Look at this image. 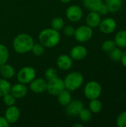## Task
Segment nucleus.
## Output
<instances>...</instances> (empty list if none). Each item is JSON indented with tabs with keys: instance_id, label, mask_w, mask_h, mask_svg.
I'll use <instances>...</instances> for the list:
<instances>
[{
	"instance_id": "1",
	"label": "nucleus",
	"mask_w": 126,
	"mask_h": 127,
	"mask_svg": "<svg viewBox=\"0 0 126 127\" xmlns=\"http://www.w3.org/2000/svg\"><path fill=\"white\" fill-rule=\"evenodd\" d=\"M33 38L28 33H21L13 40V48L18 54H27L31 51L34 44Z\"/></svg>"
},
{
	"instance_id": "2",
	"label": "nucleus",
	"mask_w": 126,
	"mask_h": 127,
	"mask_svg": "<svg viewBox=\"0 0 126 127\" xmlns=\"http://www.w3.org/2000/svg\"><path fill=\"white\" fill-rule=\"evenodd\" d=\"M60 39L59 32L52 28H45L39 34V41L45 48H51L56 46L59 43Z\"/></svg>"
},
{
	"instance_id": "3",
	"label": "nucleus",
	"mask_w": 126,
	"mask_h": 127,
	"mask_svg": "<svg viewBox=\"0 0 126 127\" xmlns=\"http://www.w3.org/2000/svg\"><path fill=\"white\" fill-rule=\"evenodd\" d=\"M64 80L65 89L71 92H74L79 89L84 83V77L79 71H72L68 74Z\"/></svg>"
},
{
	"instance_id": "4",
	"label": "nucleus",
	"mask_w": 126,
	"mask_h": 127,
	"mask_svg": "<svg viewBox=\"0 0 126 127\" xmlns=\"http://www.w3.org/2000/svg\"><path fill=\"white\" fill-rule=\"evenodd\" d=\"M102 86L95 80L89 81L84 87V95L88 100L99 98L102 94Z\"/></svg>"
},
{
	"instance_id": "5",
	"label": "nucleus",
	"mask_w": 126,
	"mask_h": 127,
	"mask_svg": "<svg viewBox=\"0 0 126 127\" xmlns=\"http://www.w3.org/2000/svg\"><path fill=\"white\" fill-rule=\"evenodd\" d=\"M36 77V71L31 66L22 67L16 74V78L19 83L29 84Z\"/></svg>"
},
{
	"instance_id": "6",
	"label": "nucleus",
	"mask_w": 126,
	"mask_h": 127,
	"mask_svg": "<svg viewBox=\"0 0 126 127\" xmlns=\"http://www.w3.org/2000/svg\"><path fill=\"white\" fill-rule=\"evenodd\" d=\"M94 35L93 28L86 25H81L75 29L74 37L79 42H86L89 41Z\"/></svg>"
},
{
	"instance_id": "7",
	"label": "nucleus",
	"mask_w": 126,
	"mask_h": 127,
	"mask_svg": "<svg viewBox=\"0 0 126 127\" xmlns=\"http://www.w3.org/2000/svg\"><path fill=\"white\" fill-rule=\"evenodd\" d=\"M65 89L64 80L58 77L48 80L47 83V91L50 95L53 96H57L61 92Z\"/></svg>"
},
{
	"instance_id": "8",
	"label": "nucleus",
	"mask_w": 126,
	"mask_h": 127,
	"mask_svg": "<svg viewBox=\"0 0 126 127\" xmlns=\"http://www.w3.org/2000/svg\"><path fill=\"white\" fill-rule=\"evenodd\" d=\"M67 19L71 22H77L80 21L83 16L82 9L76 4L69 6L65 12Z\"/></svg>"
},
{
	"instance_id": "9",
	"label": "nucleus",
	"mask_w": 126,
	"mask_h": 127,
	"mask_svg": "<svg viewBox=\"0 0 126 127\" xmlns=\"http://www.w3.org/2000/svg\"><path fill=\"white\" fill-rule=\"evenodd\" d=\"M117 22L114 18L106 17L103 19H101L99 28L102 33L110 34L115 31V30L117 29Z\"/></svg>"
},
{
	"instance_id": "10",
	"label": "nucleus",
	"mask_w": 126,
	"mask_h": 127,
	"mask_svg": "<svg viewBox=\"0 0 126 127\" xmlns=\"http://www.w3.org/2000/svg\"><path fill=\"white\" fill-rule=\"evenodd\" d=\"M65 107V112L69 117H77L84 108V104L79 100H72Z\"/></svg>"
},
{
	"instance_id": "11",
	"label": "nucleus",
	"mask_w": 126,
	"mask_h": 127,
	"mask_svg": "<svg viewBox=\"0 0 126 127\" xmlns=\"http://www.w3.org/2000/svg\"><path fill=\"white\" fill-rule=\"evenodd\" d=\"M47 83L48 81L46 80L36 77L29 83V88L35 94H42L47 91Z\"/></svg>"
},
{
	"instance_id": "12",
	"label": "nucleus",
	"mask_w": 126,
	"mask_h": 127,
	"mask_svg": "<svg viewBox=\"0 0 126 127\" xmlns=\"http://www.w3.org/2000/svg\"><path fill=\"white\" fill-rule=\"evenodd\" d=\"M70 57L73 59V60H82L88 55V50L86 47L82 45H77L74 46L70 51Z\"/></svg>"
},
{
	"instance_id": "13",
	"label": "nucleus",
	"mask_w": 126,
	"mask_h": 127,
	"mask_svg": "<svg viewBox=\"0 0 126 127\" xmlns=\"http://www.w3.org/2000/svg\"><path fill=\"white\" fill-rule=\"evenodd\" d=\"M4 118L9 122L10 124L16 123L20 118V110L15 105L7 106V109L4 112Z\"/></svg>"
},
{
	"instance_id": "14",
	"label": "nucleus",
	"mask_w": 126,
	"mask_h": 127,
	"mask_svg": "<svg viewBox=\"0 0 126 127\" xmlns=\"http://www.w3.org/2000/svg\"><path fill=\"white\" fill-rule=\"evenodd\" d=\"M73 65V59L70 57V55L61 54L58 57L56 60V65L62 71L70 70L72 68Z\"/></svg>"
},
{
	"instance_id": "15",
	"label": "nucleus",
	"mask_w": 126,
	"mask_h": 127,
	"mask_svg": "<svg viewBox=\"0 0 126 127\" xmlns=\"http://www.w3.org/2000/svg\"><path fill=\"white\" fill-rule=\"evenodd\" d=\"M10 93L16 99H22L27 94V88L25 84L18 83L11 86Z\"/></svg>"
},
{
	"instance_id": "16",
	"label": "nucleus",
	"mask_w": 126,
	"mask_h": 127,
	"mask_svg": "<svg viewBox=\"0 0 126 127\" xmlns=\"http://www.w3.org/2000/svg\"><path fill=\"white\" fill-rule=\"evenodd\" d=\"M101 16L97 11H90L87 15L85 22L86 25L91 28H97L99 27V25L101 22Z\"/></svg>"
},
{
	"instance_id": "17",
	"label": "nucleus",
	"mask_w": 126,
	"mask_h": 127,
	"mask_svg": "<svg viewBox=\"0 0 126 127\" xmlns=\"http://www.w3.org/2000/svg\"><path fill=\"white\" fill-rule=\"evenodd\" d=\"M0 74L3 78L8 80L15 76L16 71L11 65L6 63L0 65Z\"/></svg>"
},
{
	"instance_id": "18",
	"label": "nucleus",
	"mask_w": 126,
	"mask_h": 127,
	"mask_svg": "<svg viewBox=\"0 0 126 127\" xmlns=\"http://www.w3.org/2000/svg\"><path fill=\"white\" fill-rule=\"evenodd\" d=\"M57 100L61 106H66L72 100V96L71 92L67 89H64L57 95Z\"/></svg>"
},
{
	"instance_id": "19",
	"label": "nucleus",
	"mask_w": 126,
	"mask_h": 127,
	"mask_svg": "<svg viewBox=\"0 0 126 127\" xmlns=\"http://www.w3.org/2000/svg\"><path fill=\"white\" fill-rule=\"evenodd\" d=\"M84 7L90 11H98L102 4H103L102 0H82Z\"/></svg>"
},
{
	"instance_id": "20",
	"label": "nucleus",
	"mask_w": 126,
	"mask_h": 127,
	"mask_svg": "<svg viewBox=\"0 0 126 127\" xmlns=\"http://www.w3.org/2000/svg\"><path fill=\"white\" fill-rule=\"evenodd\" d=\"M117 47L120 48H126V30H121L118 31L114 39Z\"/></svg>"
},
{
	"instance_id": "21",
	"label": "nucleus",
	"mask_w": 126,
	"mask_h": 127,
	"mask_svg": "<svg viewBox=\"0 0 126 127\" xmlns=\"http://www.w3.org/2000/svg\"><path fill=\"white\" fill-rule=\"evenodd\" d=\"M105 5L111 13L118 12L123 6V0H105Z\"/></svg>"
},
{
	"instance_id": "22",
	"label": "nucleus",
	"mask_w": 126,
	"mask_h": 127,
	"mask_svg": "<svg viewBox=\"0 0 126 127\" xmlns=\"http://www.w3.org/2000/svg\"><path fill=\"white\" fill-rule=\"evenodd\" d=\"M89 109L93 114H97L101 112L102 109V103L101 100H99V98L90 100L89 103Z\"/></svg>"
},
{
	"instance_id": "23",
	"label": "nucleus",
	"mask_w": 126,
	"mask_h": 127,
	"mask_svg": "<svg viewBox=\"0 0 126 127\" xmlns=\"http://www.w3.org/2000/svg\"><path fill=\"white\" fill-rule=\"evenodd\" d=\"M11 84L10 83L4 78H0V97H3L7 93L10 92Z\"/></svg>"
},
{
	"instance_id": "24",
	"label": "nucleus",
	"mask_w": 126,
	"mask_h": 127,
	"mask_svg": "<svg viewBox=\"0 0 126 127\" xmlns=\"http://www.w3.org/2000/svg\"><path fill=\"white\" fill-rule=\"evenodd\" d=\"M10 52L6 45L0 43V65L6 63L9 59Z\"/></svg>"
},
{
	"instance_id": "25",
	"label": "nucleus",
	"mask_w": 126,
	"mask_h": 127,
	"mask_svg": "<svg viewBox=\"0 0 126 127\" xmlns=\"http://www.w3.org/2000/svg\"><path fill=\"white\" fill-rule=\"evenodd\" d=\"M92 112L90 111L89 109H85L83 108L81 112H79V114L78 115V117L79 118L80 121L83 123H88L89 121H91L92 119Z\"/></svg>"
},
{
	"instance_id": "26",
	"label": "nucleus",
	"mask_w": 126,
	"mask_h": 127,
	"mask_svg": "<svg viewBox=\"0 0 126 127\" xmlns=\"http://www.w3.org/2000/svg\"><path fill=\"white\" fill-rule=\"evenodd\" d=\"M51 28L56 30V31H60L62 30L64 26H65V21L61 17H55L51 20L50 22Z\"/></svg>"
},
{
	"instance_id": "27",
	"label": "nucleus",
	"mask_w": 126,
	"mask_h": 127,
	"mask_svg": "<svg viewBox=\"0 0 126 127\" xmlns=\"http://www.w3.org/2000/svg\"><path fill=\"white\" fill-rule=\"evenodd\" d=\"M123 51L121 50L120 48L116 47L114 49H113L110 53H109V56L110 58L114 61V62H119L121 60L122 57V54H123Z\"/></svg>"
},
{
	"instance_id": "28",
	"label": "nucleus",
	"mask_w": 126,
	"mask_h": 127,
	"mask_svg": "<svg viewBox=\"0 0 126 127\" xmlns=\"http://www.w3.org/2000/svg\"><path fill=\"white\" fill-rule=\"evenodd\" d=\"M116 47H117V45H116L114 41L111 40V39L105 40L102 44V49L103 51H105L106 53H110Z\"/></svg>"
},
{
	"instance_id": "29",
	"label": "nucleus",
	"mask_w": 126,
	"mask_h": 127,
	"mask_svg": "<svg viewBox=\"0 0 126 127\" xmlns=\"http://www.w3.org/2000/svg\"><path fill=\"white\" fill-rule=\"evenodd\" d=\"M31 51L33 54L36 57H40L45 53V46L42 45L40 42L39 43H34L32 48Z\"/></svg>"
},
{
	"instance_id": "30",
	"label": "nucleus",
	"mask_w": 126,
	"mask_h": 127,
	"mask_svg": "<svg viewBox=\"0 0 126 127\" xmlns=\"http://www.w3.org/2000/svg\"><path fill=\"white\" fill-rule=\"evenodd\" d=\"M3 102L4 103L5 106H13L16 103V98L13 96V95L10 92L7 93V95H4L3 97Z\"/></svg>"
},
{
	"instance_id": "31",
	"label": "nucleus",
	"mask_w": 126,
	"mask_h": 127,
	"mask_svg": "<svg viewBox=\"0 0 126 127\" xmlns=\"http://www.w3.org/2000/svg\"><path fill=\"white\" fill-rule=\"evenodd\" d=\"M57 74H57L56 69H55L54 68L50 67V68H48L45 71V80L48 81V80H52V79L58 77Z\"/></svg>"
},
{
	"instance_id": "32",
	"label": "nucleus",
	"mask_w": 126,
	"mask_h": 127,
	"mask_svg": "<svg viewBox=\"0 0 126 127\" xmlns=\"http://www.w3.org/2000/svg\"><path fill=\"white\" fill-rule=\"evenodd\" d=\"M116 124L118 127H126V111L121 112L117 116Z\"/></svg>"
},
{
	"instance_id": "33",
	"label": "nucleus",
	"mask_w": 126,
	"mask_h": 127,
	"mask_svg": "<svg viewBox=\"0 0 126 127\" xmlns=\"http://www.w3.org/2000/svg\"><path fill=\"white\" fill-rule=\"evenodd\" d=\"M63 29V33L66 36H72L74 35L75 33V28L71 26V25H67V26H64Z\"/></svg>"
},
{
	"instance_id": "34",
	"label": "nucleus",
	"mask_w": 126,
	"mask_h": 127,
	"mask_svg": "<svg viewBox=\"0 0 126 127\" xmlns=\"http://www.w3.org/2000/svg\"><path fill=\"white\" fill-rule=\"evenodd\" d=\"M97 12H98V13H99L100 16H105V15L108 14V13H109L107 6H106L105 4H104V3L102 4V6L100 7V8L98 10Z\"/></svg>"
},
{
	"instance_id": "35",
	"label": "nucleus",
	"mask_w": 126,
	"mask_h": 127,
	"mask_svg": "<svg viewBox=\"0 0 126 127\" xmlns=\"http://www.w3.org/2000/svg\"><path fill=\"white\" fill-rule=\"evenodd\" d=\"M10 124L7 121V119L2 116H0V127H9Z\"/></svg>"
},
{
	"instance_id": "36",
	"label": "nucleus",
	"mask_w": 126,
	"mask_h": 127,
	"mask_svg": "<svg viewBox=\"0 0 126 127\" xmlns=\"http://www.w3.org/2000/svg\"><path fill=\"white\" fill-rule=\"evenodd\" d=\"M120 62L122 63L123 65L126 68V51L123 52V54H122V57H121Z\"/></svg>"
},
{
	"instance_id": "37",
	"label": "nucleus",
	"mask_w": 126,
	"mask_h": 127,
	"mask_svg": "<svg viewBox=\"0 0 126 127\" xmlns=\"http://www.w3.org/2000/svg\"><path fill=\"white\" fill-rule=\"evenodd\" d=\"M61 2H62L63 4H68V3H70L72 0H59Z\"/></svg>"
},
{
	"instance_id": "38",
	"label": "nucleus",
	"mask_w": 126,
	"mask_h": 127,
	"mask_svg": "<svg viewBox=\"0 0 126 127\" xmlns=\"http://www.w3.org/2000/svg\"><path fill=\"white\" fill-rule=\"evenodd\" d=\"M73 127H83V125H82V124H74V125H73Z\"/></svg>"
}]
</instances>
